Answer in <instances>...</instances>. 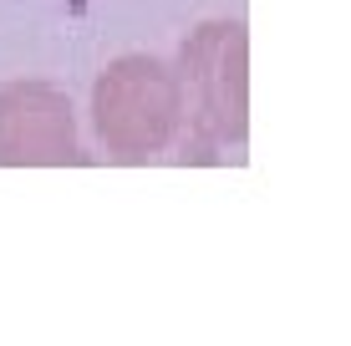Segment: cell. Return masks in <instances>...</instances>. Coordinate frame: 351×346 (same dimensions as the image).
Wrapping results in <instances>:
<instances>
[{
    "mask_svg": "<svg viewBox=\"0 0 351 346\" xmlns=\"http://www.w3.org/2000/svg\"><path fill=\"white\" fill-rule=\"evenodd\" d=\"M184 127L178 158L214 163L219 148L250 138V36L239 21H204L178 51Z\"/></svg>",
    "mask_w": 351,
    "mask_h": 346,
    "instance_id": "obj_1",
    "label": "cell"
},
{
    "mask_svg": "<svg viewBox=\"0 0 351 346\" xmlns=\"http://www.w3.org/2000/svg\"><path fill=\"white\" fill-rule=\"evenodd\" d=\"M92 123L112 163H153L178 143L184 87L158 56H117L92 87Z\"/></svg>",
    "mask_w": 351,
    "mask_h": 346,
    "instance_id": "obj_2",
    "label": "cell"
},
{
    "mask_svg": "<svg viewBox=\"0 0 351 346\" xmlns=\"http://www.w3.org/2000/svg\"><path fill=\"white\" fill-rule=\"evenodd\" d=\"M0 163L5 169H66L87 163L77 117L62 87L51 82H10L0 87Z\"/></svg>",
    "mask_w": 351,
    "mask_h": 346,
    "instance_id": "obj_3",
    "label": "cell"
}]
</instances>
